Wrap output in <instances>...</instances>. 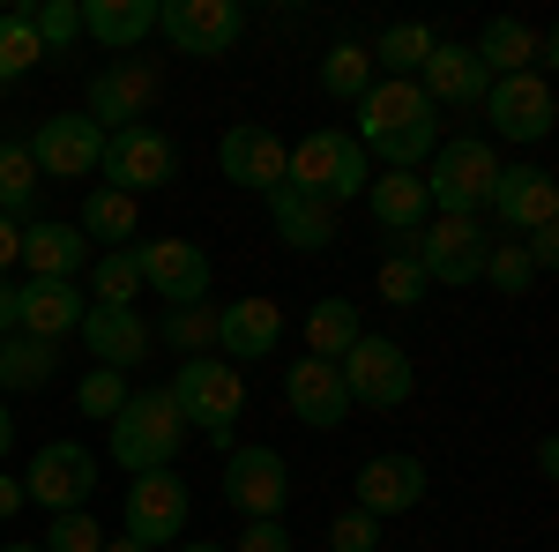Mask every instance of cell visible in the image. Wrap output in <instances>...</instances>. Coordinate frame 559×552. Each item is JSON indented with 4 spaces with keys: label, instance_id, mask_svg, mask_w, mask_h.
I'll list each match as a JSON object with an SVG mask.
<instances>
[{
    "label": "cell",
    "instance_id": "cell-7",
    "mask_svg": "<svg viewBox=\"0 0 559 552\" xmlns=\"http://www.w3.org/2000/svg\"><path fill=\"white\" fill-rule=\"evenodd\" d=\"M485 216H432V224H418L411 232V247L403 255L426 269V284H477V269H485Z\"/></svg>",
    "mask_w": 559,
    "mask_h": 552
},
{
    "label": "cell",
    "instance_id": "cell-29",
    "mask_svg": "<svg viewBox=\"0 0 559 552\" xmlns=\"http://www.w3.org/2000/svg\"><path fill=\"white\" fill-rule=\"evenodd\" d=\"M269 216H276V239H292L299 255H321V247L336 239V210L306 202V195H292V187H276V195H269Z\"/></svg>",
    "mask_w": 559,
    "mask_h": 552
},
{
    "label": "cell",
    "instance_id": "cell-6",
    "mask_svg": "<svg viewBox=\"0 0 559 552\" xmlns=\"http://www.w3.org/2000/svg\"><path fill=\"white\" fill-rule=\"evenodd\" d=\"M336 374H344L350 411H358V403H366V411H395V403H411V388H418L411 351L395 337H358L344 359H336Z\"/></svg>",
    "mask_w": 559,
    "mask_h": 552
},
{
    "label": "cell",
    "instance_id": "cell-46",
    "mask_svg": "<svg viewBox=\"0 0 559 552\" xmlns=\"http://www.w3.org/2000/svg\"><path fill=\"white\" fill-rule=\"evenodd\" d=\"M23 255V224L15 216H0V277H8V261Z\"/></svg>",
    "mask_w": 559,
    "mask_h": 552
},
{
    "label": "cell",
    "instance_id": "cell-42",
    "mask_svg": "<svg viewBox=\"0 0 559 552\" xmlns=\"http://www.w3.org/2000/svg\"><path fill=\"white\" fill-rule=\"evenodd\" d=\"M373 284H381V298H388V306H418V298H426V269H418L411 255H388Z\"/></svg>",
    "mask_w": 559,
    "mask_h": 552
},
{
    "label": "cell",
    "instance_id": "cell-49",
    "mask_svg": "<svg viewBox=\"0 0 559 552\" xmlns=\"http://www.w3.org/2000/svg\"><path fill=\"white\" fill-rule=\"evenodd\" d=\"M15 448V419H8V403H0V456Z\"/></svg>",
    "mask_w": 559,
    "mask_h": 552
},
{
    "label": "cell",
    "instance_id": "cell-21",
    "mask_svg": "<svg viewBox=\"0 0 559 552\" xmlns=\"http://www.w3.org/2000/svg\"><path fill=\"white\" fill-rule=\"evenodd\" d=\"M90 298L75 292V284H45V277H31L23 292H15V337H38V343H60L68 329H83Z\"/></svg>",
    "mask_w": 559,
    "mask_h": 552
},
{
    "label": "cell",
    "instance_id": "cell-14",
    "mask_svg": "<svg viewBox=\"0 0 559 552\" xmlns=\"http://www.w3.org/2000/svg\"><path fill=\"white\" fill-rule=\"evenodd\" d=\"M284 493H292V470H284L276 448H231L224 456V501L247 515V522L284 515Z\"/></svg>",
    "mask_w": 559,
    "mask_h": 552
},
{
    "label": "cell",
    "instance_id": "cell-8",
    "mask_svg": "<svg viewBox=\"0 0 559 552\" xmlns=\"http://www.w3.org/2000/svg\"><path fill=\"white\" fill-rule=\"evenodd\" d=\"M90 493H97V456H90L83 441H45L31 470H23V501H38L45 515H68L83 508Z\"/></svg>",
    "mask_w": 559,
    "mask_h": 552
},
{
    "label": "cell",
    "instance_id": "cell-34",
    "mask_svg": "<svg viewBox=\"0 0 559 552\" xmlns=\"http://www.w3.org/2000/svg\"><path fill=\"white\" fill-rule=\"evenodd\" d=\"M60 374V351L38 337H0V388H45Z\"/></svg>",
    "mask_w": 559,
    "mask_h": 552
},
{
    "label": "cell",
    "instance_id": "cell-44",
    "mask_svg": "<svg viewBox=\"0 0 559 552\" xmlns=\"http://www.w3.org/2000/svg\"><path fill=\"white\" fill-rule=\"evenodd\" d=\"M329 552H381V522H373V515H336V522H329Z\"/></svg>",
    "mask_w": 559,
    "mask_h": 552
},
{
    "label": "cell",
    "instance_id": "cell-27",
    "mask_svg": "<svg viewBox=\"0 0 559 552\" xmlns=\"http://www.w3.org/2000/svg\"><path fill=\"white\" fill-rule=\"evenodd\" d=\"M157 31V0H83V38L134 52V45Z\"/></svg>",
    "mask_w": 559,
    "mask_h": 552
},
{
    "label": "cell",
    "instance_id": "cell-28",
    "mask_svg": "<svg viewBox=\"0 0 559 552\" xmlns=\"http://www.w3.org/2000/svg\"><path fill=\"white\" fill-rule=\"evenodd\" d=\"M471 52H477V68L500 83V75H522V68L537 60V31H530V23H515V15H492V23L477 31Z\"/></svg>",
    "mask_w": 559,
    "mask_h": 552
},
{
    "label": "cell",
    "instance_id": "cell-38",
    "mask_svg": "<svg viewBox=\"0 0 559 552\" xmlns=\"http://www.w3.org/2000/svg\"><path fill=\"white\" fill-rule=\"evenodd\" d=\"M45 60L38 31H31V15H0V83H15V75H31Z\"/></svg>",
    "mask_w": 559,
    "mask_h": 552
},
{
    "label": "cell",
    "instance_id": "cell-18",
    "mask_svg": "<svg viewBox=\"0 0 559 552\" xmlns=\"http://www.w3.org/2000/svg\"><path fill=\"white\" fill-rule=\"evenodd\" d=\"M150 105H157V68H150V60H112V68H97V83H90V120L105 134L134 128Z\"/></svg>",
    "mask_w": 559,
    "mask_h": 552
},
{
    "label": "cell",
    "instance_id": "cell-19",
    "mask_svg": "<svg viewBox=\"0 0 559 552\" xmlns=\"http://www.w3.org/2000/svg\"><path fill=\"white\" fill-rule=\"evenodd\" d=\"M350 485H358V515L388 522V515H403V508L426 501V463H418V456H373Z\"/></svg>",
    "mask_w": 559,
    "mask_h": 552
},
{
    "label": "cell",
    "instance_id": "cell-4",
    "mask_svg": "<svg viewBox=\"0 0 559 552\" xmlns=\"http://www.w3.org/2000/svg\"><path fill=\"white\" fill-rule=\"evenodd\" d=\"M426 179V202L440 216H477L492 202V179H500V150L485 142V134H455V142H440L432 150V172Z\"/></svg>",
    "mask_w": 559,
    "mask_h": 552
},
{
    "label": "cell",
    "instance_id": "cell-26",
    "mask_svg": "<svg viewBox=\"0 0 559 552\" xmlns=\"http://www.w3.org/2000/svg\"><path fill=\"white\" fill-rule=\"evenodd\" d=\"M366 210H373V224H388V232H403V239H411V232H418V224H426V179H418V172H373V179H366Z\"/></svg>",
    "mask_w": 559,
    "mask_h": 552
},
{
    "label": "cell",
    "instance_id": "cell-43",
    "mask_svg": "<svg viewBox=\"0 0 559 552\" xmlns=\"http://www.w3.org/2000/svg\"><path fill=\"white\" fill-rule=\"evenodd\" d=\"M31 31H38L45 52H60V45H75V38H83V8H68V0H45L38 15H31Z\"/></svg>",
    "mask_w": 559,
    "mask_h": 552
},
{
    "label": "cell",
    "instance_id": "cell-50",
    "mask_svg": "<svg viewBox=\"0 0 559 552\" xmlns=\"http://www.w3.org/2000/svg\"><path fill=\"white\" fill-rule=\"evenodd\" d=\"M105 552H142V545H134V538H105Z\"/></svg>",
    "mask_w": 559,
    "mask_h": 552
},
{
    "label": "cell",
    "instance_id": "cell-17",
    "mask_svg": "<svg viewBox=\"0 0 559 552\" xmlns=\"http://www.w3.org/2000/svg\"><path fill=\"white\" fill-rule=\"evenodd\" d=\"M284 142H276V128H254V120H239V128H224V142H216V165H224V179L231 187H247V195H276L284 187Z\"/></svg>",
    "mask_w": 559,
    "mask_h": 552
},
{
    "label": "cell",
    "instance_id": "cell-39",
    "mask_svg": "<svg viewBox=\"0 0 559 552\" xmlns=\"http://www.w3.org/2000/svg\"><path fill=\"white\" fill-rule=\"evenodd\" d=\"M485 284H500L508 298H522L530 284H537V269H530V255H522V239H492L485 247V269H477Z\"/></svg>",
    "mask_w": 559,
    "mask_h": 552
},
{
    "label": "cell",
    "instance_id": "cell-47",
    "mask_svg": "<svg viewBox=\"0 0 559 552\" xmlns=\"http://www.w3.org/2000/svg\"><path fill=\"white\" fill-rule=\"evenodd\" d=\"M31 508V501H23V478H8V470H0V522H8V515H23Z\"/></svg>",
    "mask_w": 559,
    "mask_h": 552
},
{
    "label": "cell",
    "instance_id": "cell-1",
    "mask_svg": "<svg viewBox=\"0 0 559 552\" xmlns=\"http://www.w3.org/2000/svg\"><path fill=\"white\" fill-rule=\"evenodd\" d=\"M366 157H381L388 172H418L440 150V105L418 83H373L358 97V134H350Z\"/></svg>",
    "mask_w": 559,
    "mask_h": 552
},
{
    "label": "cell",
    "instance_id": "cell-41",
    "mask_svg": "<svg viewBox=\"0 0 559 552\" xmlns=\"http://www.w3.org/2000/svg\"><path fill=\"white\" fill-rule=\"evenodd\" d=\"M45 552H105V530H97V515H90V508L52 515V530H45Z\"/></svg>",
    "mask_w": 559,
    "mask_h": 552
},
{
    "label": "cell",
    "instance_id": "cell-51",
    "mask_svg": "<svg viewBox=\"0 0 559 552\" xmlns=\"http://www.w3.org/2000/svg\"><path fill=\"white\" fill-rule=\"evenodd\" d=\"M173 552H224V545H210V538H194V545H173Z\"/></svg>",
    "mask_w": 559,
    "mask_h": 552
},
{
    "label": "cell",
    "instance_id": "cell-40",
    "mask_svg": "<svg viewBox=\"0 0 559 552\" xmlns=\"http://www.w3.org/2000/svg\"><path fill=\"white\" fill-rule=\"evenodd\" d=\"M134 388L128 374H112V366H90L83 388H75V403H83V419H120V403H128Z\"/></svg>",
    "mask_w": 559,
    "mask_h": 552
},
{
    "label": "cell",
    "instance_id": "cell-32",
    "mask_svg": "<svg viewBox=\"0 0 559 552\" xmlns=\"http://www.w3.org/2000/svg\"><path fill=\"white\" fill-rule=\"evenodd\" d=\"M358 337H366V321H358L350 298H321V306L306 314V359H329V366H336Z\"/></svg>",
    "mask_w": 559,
    "mask_h": 552
},
{
    "label": "cell",
    "instance_id": "cell-31",
    "mask_svg": "<svg viewBox=\"0 0 559 552\" xmlns=\"http://www.w3.org/2000/svg\"><path fill=\"white\" fill-rule=\"evenodd\" d=\"M75 232H83V239H105V247H134L142 210H134V195H120V187H90L83 224H75Z\"/></svg>",
    "mask_w": 559,
    "mask_h": 552
},
{
    "label": "cell",
    "instance_id": "cell-45",
    "mask_svg": "<svg viewBox=\"0 0 559 552\" xmlns=\"http://www.w3.org/2000/svg\"><path fill=\"white\" fill-rule=\"evenodd\" d=\"M231 552H292V530H284V515H261V522H247Z\"/></svg>",
    "mask_w": 559,
    "mask_h": 552
},
{
    "label": "cell",
    "instance_id": "cell-5",
    "mask_svg": "<svg viewBox=\"0 0 559 552\" xmlns=\"http://www.w3.org/2000/svg\"><path fill=\"white\" fill-rule=\"evenodd\" d=\"M187 448V425H179L173 396L150 388V396H128L120 419H112V463L150 478V470H173V456Z\"/></svg>",
    "mask_w": 559,
    "mask_h": 552
},
{
    "label": "cell",
    "instance_id": "cell-2",
    "mask_svg": "<svg viewBox=\"0 0 559 552\" xmlns=\"http://www.w3.org/2000/svg\"><path fill=\"white\" fill-rule=\"evenodd\" d=\"M366 179H373V157H366L350 134H336V128H313L299 150L284 157V187L306 195V202H321V210L358 202V195H366Z\"/></svg>",
    "mask_w": 559,
    "mask_h": 552
},
{
    "label": "cell",
    "instance_id": "cell-9",
    "mask_svg": "<svg viewBox=\"0 0 559 552\" xmlns=\"http://www.w3.org/2000/svg\"><path fill=\"white\" fill-rule=\"evenodd\" d=\"M157 31H165L187 60H216V52L239 45L247 8H239V0H165V8H157Z\"/></svg>",
    "mask_w": 559,
    "mask_h": 552
},
{
    "label": "cell",
    "instance_id": "cell-52",
    "mask_svg": "<svg viewBox=\"0 0 559 552\" xmlns=\"http://www.w3.org/2000/svg\"><path fill=\"white\" fill-rule=\"evenodd\" d=\"M0 552H45V545H0Z\"/></svg>",
    "mask_w": 559,
    "mask_h": 552
},
{
    "label": "cell",
    "instance_id": "cell-48",
    "mask_svg": "<svg viewBox=\"0 0 559 552\" xmlns=\"http://www.w3.org/2000/svg\"><path fill=\"white\" fill-rule=\"evenodd\" d=\"M0 337H15V284L0 277Z\"/></svg>",
    "mask_w": 559,
    "mask_h": 552
},
{
    "label": "cell",
    "instance_id": "cell-23",
    "mask_svg": "<svg viewBox=\"0 0 559 552\" xmlns=\"http://www.w3.org/2000/svg\"><path fill=\"white\" fill-rule=\"evenodd\" d=\"M83 343L97 366H112V374H128L150 359V321L134 314V306H90L83 314Z\"/></svg>",
    "mask_w": 559,
    "mask_h": 552
},
{
    "label": "cell",
    "instance_id": "cell-24",
    "mask_svg": "<svg viewBox=\"0 0 559 552\" xmlns=\"http://www.w3.org/2000/svg\"><path fill=\"white\" fill-rule=\"evenodd\" d=\"M15 261H31V277H45V284H75L90 269V239L60 216H38V224H23V255Z\"/></svg>",
    "mask_w": 559,
    "mask_h": 552
},
{
    "label": "cell",
    "instance_id": "cell-12",
    "mask_svg": "<svg viewBox=\"0 0 559 552\" xmlns=\"http://www.w3.org/2000/svg\"><path fill=\"white\" fill-rule=\"evenodd\" d=\"M485 120H492V134H508V142H545L559 120V105H552V83L545 75H500V83L485 90Z\"/></svg>",
    "mask_w": 559,
    "mask_h": 552
},
{
    "label": "cell",
    "instance_id": "cell-33",
    "mask_svg": "<svg viewBox=\"0 0 559 552\" xmlns=\"http://www.w3.org/2000/svg\"><path fill=\"white\" fill-rule=\"evenodd\" d=\"M150 343H173V351H187V359H210V351H216V306H210V298L173 306V314L150 329Z\"/></svg>",
    "mask_w": 559,
    "mask_h": 552
},
{
    "label": "cell",
    "instance_id": "cell-15",
    "mask_svg": "<svg viewBox=\"0 0 559 552\" xmlns=\"http://www.w3.org/2000/svg\"><path fill=\"white\" fill-rule=\"evenodd\" d=\"M187 485H179L173 470H150V478H134L128 485V538L142 552H157V545H173L179 530H187Z\"/></svg>",
    "mask_w": 559,
    "mask_h": 552
},
{
    "label": "cell",
    "instance_id": "cell-22",
    "mask_svg": "<svg viewBox=\"0 0 559 552\" xmlns=\"http://www.w3.org/2000/svg\"><path fill=\"white\" fill-rule=\"evenodd\" d=\"M284 343V306L276 298H231L216 306V351L224 359H269Z\"/></svg>",
    "mask_w": 559,
    "mask_h": 552
},
{
    "label": "cell",
    "instance_id": "cell-25",
    "mask_svg": "<svg viewBox=\"0 0 559 552\" xmlns=\"http://www.w3.org/2000/svg\"><path fill=\"white\" fill-rule=\"evenodd\" d=\"M418 90H426L432 105H485L492 75L477 68V52H471V45L440 38V45L426 52V68H418Z\"/></svg>",
    "mask_w": 559,
    "mask_h": 552
},
{
    "label": "cell",
    "instance_id": "cell-10",
    "mask_svg": "<svg viewBox=\"0 0 559 552\" xmlns=\"http://www.w3.org/2000/svg\"><path fill=\"white\" fill-rule=\"evenodd\" d=\"M173 165H179L173 142L157 128H142V120L105 134V179H112L120 195H157V187H173Z\"/></svg>",
    "mask_w": 559,
    "mask_h": 552
},
{
    "label": "cell",
    "instance_id": "cell-36",
    "mask_svg": "<svg viewBox=\"0 0 559 552\" xmlns=\"http://www.w3.org/2000/svg\"><path fill=\"white\" fill-rule=\"evenodd\" d=\"M38 202V165H31V142H0V216H23Z\"/></svg>",
    "mask_w": 559,
    "mask_h": 552
},
{
    "label": "cell",
    "instance_id": "cell-11",
    "mask_svg": "<svg viewBox=\"0 0 559 552\" xmlns=\"http://www.w3.org/2000/svg\"><path fill=\"white\" fill-rule=\"evenodd\" d=\"M31 165H38L45 179H90V172L105 165V128H97L90 113H52V120H38Z\"/></svg>",
    "mask_w": 559,
    "mask_h": 552
},
{
    "label": "cell",
    "instance_id": "cell-30",
    "mask_svg": "<svg viewBox=\"0 0 559 552\" xmlns=\"http://www.w3.org/2000/svg\"><path fill=\"white\" fill-rule=\"evenodd\" d=\"M432 45H440V38H432L426 23H388V31L366 45V52H373V75L388 68V83H418V68H426Z\"/></svg>",
    "mask_w": 559,
    "mask_h": 552
},
{
    "label": "cell",
    "instance_id": "cell-16",
    "mask_svg": "<svg viewBox=\"0 0 559 552\" xmlns=\"http://www.w3.org/2000/svg\"><path fill=\"white\" fill-rule=\"evenodd\" d=\"M485 210L500 216L508 232H552L559 224V187L545 165H500V179H492V202Z\"/></svg>",
    "mask_w": 559,
    "mask_h": 552
},
{
    "label": "cell",
    "instance_id": "cell-20",
    "mask_svg": "<svg viewBox=\"0 0 559 552\" xmlns=\"http://www.w3.org/2000/svg\"><path fill=\"white\" fill-rule=\"evenodd\" d=\"M284 396H292V419L313 425V433H329V425H344V419H350L344 374H336L329 359H292V374H284Z\"/></svg>",
    "mask_w": 559,
    "mask_h": 552
},
{
    "label": "cell",
    "instance_id": "cell-3",
    "mask_svg": "<svg viewBox=\"0 0 559 552\" xmlns=\"http://www.w3.org/2000/svg\"><path fill=\"white\" fill-rule=\"evenodd\" d=\"M173 411L187 433H202V441H231V425H239V411H247V381H239V366L231 359H179V374H173Z\"/></svg>",
    "mask_w": 559,
    "mask_h": 552
},
{
    "label": "cell",
    "instance_id": "cell-37",
    "mask_svg": "<svg viewBox=\"0 0 559 552\" xmlns=\"http://www.w3.org/2000/svg\"><path fill=\"white\" fill-rule=\"evenodd\" d=\"M90 284H97V306H134V298H142L134 247H105V255H97V269H90Z\"/></svg>",
    "mask_w": 559,
    "mask_h": 552
},
{
    "label": "cell",
    "instance_id": "cell-13",
    "mask_svg": "<svg viewBox=\"0 0 559 552\" xmlns=\"http://www.w3.org/2000/svg\"><path fill=\"white\" fill-rule=\"evenodd\" d=\"M134 269H142V284H157V298H173V306H194L216 284L210 255L194 239H134Z\"/></svg>",
    "mask_w": 559,
    "mask_h": 552
},
{
    "label": "cell",
    "instance_id": "cell-35",
    "mask_svg": "<svg viewBox=\"0 0 559 552\" xmlns=\"http://www.w3.org/2000/svg\"><path fill=\"white\" fill-rule=\"evenodd\" d=\"M373 83H381V75H373V52H366V45H336V52L321 60V90H329V97H350V105H358Z\"/></svg>",
    "mask_w": 559,
    "mask_h": 552
}]
</instances>
